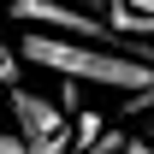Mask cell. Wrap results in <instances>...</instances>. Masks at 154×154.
<instances>
[{"instance_id": "cell-6", "label": "cell", "mask_w": 154, "mask_h": 154, "mask_svg": "<svg viewBox=\"0 0 154 154\" xmlns=\"http://www.w3.org/2000/svg\"><path fill=\"white\" fill-rule=\"evenodd\" d=\"M0 154H30V142H24L18 131H0Z\"/></svg>"}, {"instance_id": "cell-8", "label": "cell", "mask_w": 154, "mask_h": 154, "mask_svg": "<svg viewBox=\"0 0 154 154\" xmlns=\"http://www.w3.org/2000/svg\"><path fill=\"white\" fill-rule=\"evenodd\" d=\"M125 154H154V142H131V148H125Z\"/></svg>"}, {"instance_id": "cell-2", "label": "cell", "mask_w": 154, "mask_h": 154, "mask_svg": "<svg viewBox=\"0 0 154 154\" xmlns=\"http://www.w3.org/2000/svg\"><path fill=\"white\" fill-rule=\"evenodd\" d=\"M12 18L30 24V30H48V36H71V42H95V48H119L125 54L113 24L83 12V6H71V0H12Z\"/></svg>"}, {"instance_id": "cell-7", "label": "cell", "mask_w": 154, "mask_h": 154, "mask_svg": "<svg viewBox=\"0 0 154 154\" xmlns=\"http://www.w3.org/2000/svg\"><path fill=\"white\" fill-rule=\"evenodd\" d=\"M125 6H131V12H154V0H125Z\"/></svg>"}, {"instance_id": "cell-5", "label": "cell", "mask_w": 154, "mask_h": 154, "mask_svg": "<svg viewBox=\"0 0 154 154\" xmlns=\"http://www.w3.org/2000/svg\"><path fill=\"white\" fill-rule=\"evenodd\" d=\"M95 136H101V119L95 113H77V148H95Z\"/></svg>"}, {"instance_id": "cell-1", "label": "cell", "mask_w": 154, "mask_h": 154, "mask_svg": "<svg viewBox=\"0 0 154 154\" xmlns=\"http://www.w3.org/2000/svg\"><path fill=\"white\" fill-rule=\"evenodd\" d=\"M18 59L42 65L54 77H71V83H101V89H154V65L136 54H119V48H95V42H71V36H48V30H30L18 42Z\"/></svg>"}, {"instance_id": "cell-3", "label": "cell", "mask_w": 154, "mask_h": 154, "mask_svg": "<svg viewBox=\"0 0 154 154\" xmlns=\"http://www.w3.org/2000/svg\"><path fill=\"white\" fill-rule=\"evenodd\" d=\"M6 107H12V131L30 142V154H65L71 148V131H65V107L36 89H6Z\"/></svg>"}, {"instance_id": "cell-4", "label": "cell", "mask_w": 154, "mask_h": 154, "mask_svg": "<svg viewBox=\"0 0 154 154\" xmlns=\"http://www.w3.org/2000/svg\"><path fill=\"white\" fill-rule=\"evenodd\" d=\"M54 101H59V107H65V113H83V95H77V83H71V77H59V89H54Z\"/></svg>"}]
</instances>
